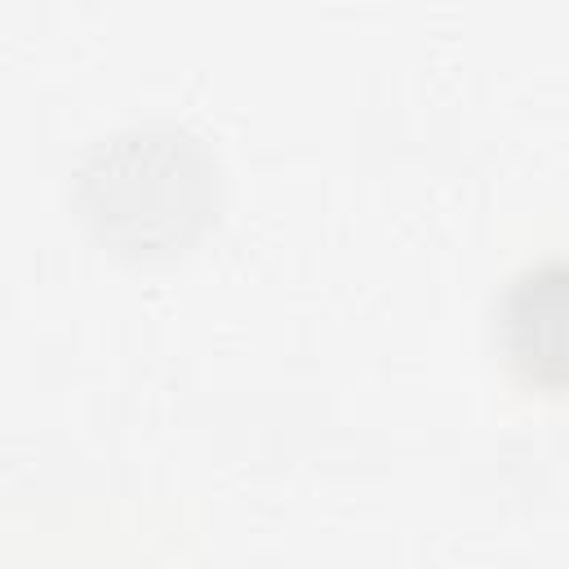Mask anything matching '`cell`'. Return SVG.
Here are the masks:
<instances>
[{
	"label": "cell",
	"instance_id": "cell-1",
	"mask_svg": "<svg viewBox=\"0 0 569 569\" xmlns=\"http://www.w3.org/2000/svg\"><path fill=\"white\" fill-rule=\"evenodd\" d=\"M498 338L529 382L569 387V258L533 262L507 284Z\"/></svg>",
	"mask_w": 569,
	"mask_h": 569
}]
</instances>
